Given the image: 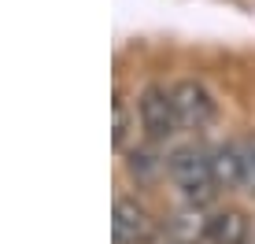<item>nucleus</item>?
<instances>
[{
	"instance_id": "obj_1",
	"label": "nucleus",
	"mask_w": 255,
	"mask_h": 244,
	"mask_svg": "<svg viewBox=\"0 0 255 244\" xmlns=\"http://www.w3.org/2000/svg\"><path fill=\"white\" fill-rule=\"evenodd\" d=\"M166 170H170L174 185L185 193L189 204H207V200H215L218 193V181H215V170H211V155L200 152V148H178V152H170V159H166Z\"/></svg>"
},
{
	"instance_id": "obj_2",
	"label": "nucleus",
	"mask_w": 255,
	"mask_h": 244,
	"mask_svg": "<svg viewBox=\"0 0 255 244\" xmlns=\"http://www.w3.org/2000/svg\"><path fill=\"white\" fill-rule=\"evenodd\" d=\"M137 119H140V129L148 133V141L159 144L166 137L178 133V111H174V97L163 89V85H148L137 100Z\"/></svg>"
},
{
	"instance_id": "obj_3",
	"label": "nucleus",
	"mask_w": 255,
	"mask_h": 244,
	"mask_svg": "<svg viewBox=\"0 0 255 244\" xmlns=\"http://www.w3.org/2000/svg\"><path fill=\"white\" fill-rule=\"evenodd\" d=\"M170 97H174L178 122H181L185 129H200V126H207L211 115H215V100H211V93H207L200 82H192V78L178 82V85L170 89Z\"/></svg>"
},
{
	"instance_id": "obj_4",
	"label": "nucleus",
	"mask_w": 255,
	"mask_h": 244,
	"mask_svg": "<svg viewBox=\"0 0 255 244\" xmlns=\"http://www.w3.org/2000/svg\"><path fill=\"white\" fill-rule=\"evenodd\" d=\"M111 233H115V244H144L152 237V215L137 200L119 196L111 207Z\"/></svg>"
},
{
	"instance_id": "obj_5",
	"label": "nucleus",
	"mask_w": 255,
	"mask_h": 244,
	"mask_svg": "<svg viewBox=\"0 0 255 244\" xmlns=\"http://www.w3.org/2000/svg\"><path fill=\"white\" fill-rule=\"evenodd\" d=\"M204 241H211V244H244L248 241V215L244 211H218V215H211Z\"/></svg>"
},
{
	"instance_id": "obj_6",
	"label": "nucleus",
	"mask_w": 255,
	"mask_h": 244,
	"mask_svg": "<svg viewBox=\"0 0 255 244\" xmlns=\"http://www.w3.org/2000/svg\"><path fill=\"white\" fill-rule=\"evenodd\" d=\"M211 170H215L218 189L244 185V155H241V144H218L215 152H211Z\"/></svg>"
},
{
	"instance_id": "obj_7",
	"label": "nucleus",
	"mask_w": 255,
	"mask_h": 244,
	"mask_svg": "<svg viewBox=\"0 0 255 244\" xmlns=\"http://www.w3.org/2000/svg\"><path fill=\"white\" fill-rule=\"evenodd\" d=\"M126 163H129V174L140 178V181H144V178H155L159 167H163L159 155H155L152 148H129V159H126Z\"/></svg>"
},
{
	"instance_id": "obj_8",
	"label": "nucleus",
	"mask_w": 255,
	"mask_h": 244,
	"mask_svg": "<svg viewBox=\"0 0 255 244\" xmlns=\"http://www.w3.org/2000/svg\"><path fill=\"white\" fill-rule=\"evenodd\" d=\"M241 155H244V189L255 193V137L241 144Z\"/></svg>"
},
{
	"instance_id": "obj_9",
	"label": "nucleus",
	"mask_w": 255,
	"mask_h": 244,
	"mask_svg": "<svg viewBox=\"0 0 255 244\" xmlns=\"http://www.w3.org/2000/svg\"><path fill=\"white\" fill-rule=\"evenodd\" d=\"M126 129H129V119H126V104L115 100V129H111V141H115L119 148L126 144Z\"/></svg>"
}]
</instances>
